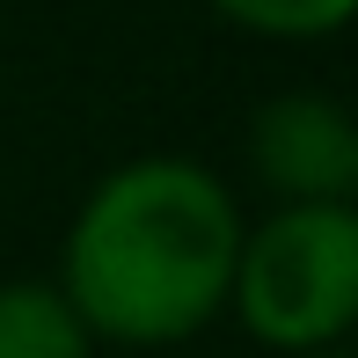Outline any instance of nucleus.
I'll return each mask as SVG.
<instances>
[{"label": "nucleus", "instance_id": "1", "mask_svg": "<svg viewBox=\"0 0 358 358\" xmlns=\"http://www.w3.org/2000/svg\"><path fill=\"white\" fill-rule=\"evenodd\" d=\"M241 198L198 154H132L88 183L59 241L52 285L95 344L183 351L227 315Z\"/></svg>", "mask_w": 358, "mask_h": 358}, {"label": "nucleus", "instance_id": "2", "mask_svg": "<svg viewBox=\"0 0 358 358\" xmlns=\"http://www.w3.org/2000/svg\"><path fill=\"white\" fill-rule=\"evenodd\" d=\"M227 315L256 351L307 358L358 329V205H271L241 227Z\"/></svg>", "mask_w": 358, "mask_h": 358}, {"label": "nucleus", "instance_id": "3", "mask_svg": "<svg viewBox=\"0 0 358 358\" xmlns=\"http://www.w3.org/2000/svg\"><path fill=\"white\" fill-rule=\"evenodd\" d=\"M249 176L278 205H358V124L344 95L285 88L249 117Z\"/></svg>", "mask_w": 358, "mask_h": 358}, {"label": "nucleus", "instance_id": "4", "mask_svg": "<svg viewBox=\"0 0 358 358\" xmlns=\"http://www.w3.org/2000/svg\"><path fill=\"white\" fill-rule=\"evenodd\" d=\"M103 344L52 278H0V358H95Z\"/></svg>", "mask_w": 358, "mask_h": 358}, {"label": "nucleus", "instance_id": "5", "mask_svg": "<svg viewBox=\"0 0 358 358\" xmlns=\"http://www.w3.org/2000/svg\"><path fill=\"white\" fill-rule=\"evenodd\" d=\"M227 29L264 44H322L358 15V0H205Z\"/></svg>", "mask_w": 358, "mask_h": 358}, {"label": "nucleus", "instance_id": "6", "mask_svg": "<svg viewBox=\"0 0 358 358\" xmlns=\"http://www.w3.org/2000/svg\"><path fill=\"white\" fill-rule=\"evenodd\" d=\"M307 358H351V351H344V344H336V351H307Z\"/></svg>", "mask_w": 358, "mask_h": 358}]
</instances>
